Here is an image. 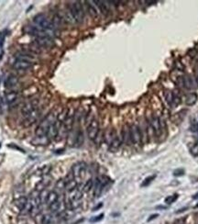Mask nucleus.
<instances>
[{"instance_id": "obj_1", "label": "nucleus", "mask_w": 198, "mask_h": 224, "mask_svg": "<svg viewBox=\"0 0 198 224\" xmlns=\"http://www.w3.org/2000/svg\"><path fill=\"white\" fill-rule=\"evenodd\" d=\"M56 120H57V117H56V115H54V113L48 114V115L43 118L41 123L39 124L36 130H35V134H36L37 137L41 138V137H45V136H47L49 127Z\"/></svg>"}, {"instance_id": "obj_2", "label": "nucleus", "mask_w": 198, "mask_h": 224, "mask_svg": "<svg viewBox=\"0 0 198 224\" xmlns=\"http://www.w3.org/2000/svg\"><path fill=\"white\" fill-rule=\"evenodd\" d=\"M24 31L28 34L33 35L36 38L39 37H52V34H53L54 30H47L44 29L39 26H27V27L24 28Z\"/></svg>"}, {"instance_id": "obj_3", "label": "nucleus", "mask_w": 198, "mask_h": 224, "mask_svg": "<svg viewBox=\"0 0 198 224\" xmlns=\"http://www.w3.org/2000/svg\"><path fill=\"white\" fill-rule=\"evenodd\" d=\"M68 9L72 13L76 22H82L83 17H85V11H83L82 3L80 1L73 2L72 5L69 6Z\"/></svg>"}, {"instance_id": "obj_4", "label": "nucleus", "mask_w": 198, "mask_h": 224, "mask_svg": "<svg viewBox=\"0 0 198 224\" xmlns=\"http://www.w3.org/2000/svg\"><path fill=\"white\" fill-rule=\"evenodd\" d=\"M34 22L37 26H39V27H41L44 29H47V30H54V29H55L54 25L51 22V20L48 19L46 15L42 14V13L38 14L34 17Z\"/></svg>"}, {"instance_id": "obj_5", "label": "nucleus", "mask_w": 198, "mask_h": 224, "mask_svg": "<svg viewBox=\"0 0 198 224\" xmlns=\"http://www.w3.org/2000/svg\"><path fill=\"white\" fill-rule=\"evenodd\" d=\"M87 165L85 162H79L74 164L72 167V175H73L74 178H81L83 177L86 171Z\"/></svg>"}, {"instance_id": "obj_6", "label": "nucleus", "mask_w": 198, "mask_h": 224, "mask_svg": "<svg viewBox=\"0 0 198 224\" xmlns=\"http://www.w3.org/2000/svg\"><path fill=\"white\" fill-rule=\"evenodd\" d=\"M130 131V139H131V143H134L136 145L141 143L142 140V134L141 130L137 125H132L129 128Z\"/></svg>"}, {"instance_id": "obj_7", "label": "nucleus", "mask_w": 198, "mask_h": 224, "mask_svg": "<svg viewBox=\"0 0 198 224\" xmlns=\"http://www.w3.org/2000/svg\"><path fill=\"white\" fill-rule=\"evenodd\" d=\"M108 182H109V178L107 177H101L96 178L95 184V192H94L95 197H98L101 195V193L103 191V188L107 185Z\"/></svg>"}, {"instance_id": "obj_8", "label": "nucleus", "mask_w": 198, "mask_h": 224, "mask_svg": "<svg viewBox=\"0 0 198 224\" xmlns=\"http://www.w3.org/2000/svg\"><path fill=\"white\" fill-rule=\"evenodd\" d=\"M32 66H33V62L27 60H22V59H16L14 64H13V67L17 71H28Z\"/></svg>"}, {"instance_id": "obj_9", "label": "nucleus", "mask_w": 198, "mask_h": 224, "mask_svg": "<svg viewBox=\"0 0 198 224\" xmlns=\"http://www.w3.org/2000/svg\"><path fill=\"white\" fill-rule=\"evenodd\" d=\"M99 123L96 120H92L87 127V135L90 140H94L99 133Z\"/></svg>"}, {"instance_id": "obj_10", "label": "nucleus", "mask_w": 198, "mask_h": 224, "mask_svg": "<svg viewBox=\"0 0 198 224\" xmlns=\"http://www.w3.org/2000/svg\"><path fill=\"white\" fill-rule=\"evenodd\" d=\"M38 107H39V100L38 99L30 100L28 103H26L24 105L23 108H22V109H21V112H22V114H23V116L26 117L27 115H29L30 112H32L34 109L38 108Z\"/></svg>"}, {"instance_id": "obj_11", "label": "nucleus", "mask_w": 198, "mask_h": 224, "mask_svg": "<svg viewBox=\"0 0 198 224\" xmlns=\"http://www.w3.org/2000/svg\"><path fill=\"white\" fill-rule=\"evenodd\" d=\"M36 44L39 47H41V48H51L52 45L54 44V41L52 37H39L36 38Z\"/></svg>"}, {"instance_id": "obj_12", "label": "nucleus", "mask_w": 198, "mask_h": 224, "mask_svg": "<svg viewBox=\"0 0 198 224\" xmlns=\"http://www.w3.org/2000/svg\"><path fill=\"white\" fill-rule=\"evenodd\" d=\"M39 116V108L34 109L32 112H30L29 115H27L25 117V120H24V124L26 127H29L31 126L35 121H37L38 118Z\"/></svg>"}, {"instance_id": "obj_13", "label": "nucleus", "mask_w": 198, "mask_h": 224, "mask_svg": "<svg viewBox=\"0 0 198 224\" xmlns=\"http://www.w3.org/2000/svg\"><path fill=\"white\" fill-rule=\"evenodd\" d=\"M149 124H151V128L153 129L154 132L157 135H160L161 133V121L158 117L153 116L151 117V120H149Z\"/></svg>"}, {"instance_id": "obj_14", "label": "nucleus", "mask_w": 198, "mask_h": 224, "mask_svg": "<svg viewBox=\"0 0 198 224\" xmlns=\"http://www.w3.org/2000/svg\"><path fill=\"white\" fill-rule=\"evenodd\" d=\"M64 181H65V190L66 191L71 192L77 187V182H76V180L74 179L73 175H72V177H68Z\"/></svg>"}, {"instance_id": "obj_15", "label": "nucleus", "mask_w": 198, "mask_h": 224, "mask_svg": "<svg viewBox=\"0 0 198 224\" xmlns=\"http://www.w3.org/2000/svg\"><path fill=\"white\" fill-rule=\"evenodd\" d=\"M117 137V133H116V130H108L107 131H105L104 133V142L110 145L112 143V142L115 138Z\"/></svg>"}, {"instance_id": "obj_16", "label": "nucleus", "mask_w": 198, "mask_h": 224, "mask_svg": "<svg viewBox=\"0 0 198 224\" xmlns=\"http://www.w3.org/2000/svg\"><path fill=\"white\" fill-rule=\"evenodd\" d=\"M19 83V78H17V76L15 74H9L5 81V86L7 87V88H11V87H14L17 85Z\"/></svg>"}, {"instance_id": "obj_17", "label": "nucleus", "mask_w": 198, "mask_h": 224, "mask_svg": "<svg viewBox=\"0 0 198 224\" xmlns=\"http://www.w3.org/2000/svg\"><path fill=\"white\" fill-rule=\"evenodd\" d=\"M58 199H59V194H58V193H57L56 191H50V192H48L45 204H47L48 207H49L50 205H51L52 203H54V202L57 201Z\"/></svg>"}, {"instance_id": "obj_18", "label": "nucleus", "mask_w": 198, "mask_h": 224, "mask_svg": "<svg viewBox=\"0 0 198 224\" xmlns=\"http://www.w3.org/2000/svg\"><path fill=\"white\" fill-rule=\"evenodd\" d=\"M94 4H96V7L99 8L100 12L102 13L103 15L107 16L109 13V8L108 6L107 5V2L105 1H93Z\"/></svg>"}, {"instance_id": "obj_19", "label": "nucleus", "mask_w": 198, "mask_h": 224, "mask_svg": "<svg viewBox=\"0 0 198 224\" xmlns=\"http://www.w3.org/2000/svg\"><path fill=\"white\" fill-rule=\"evenodd\" d=\"M5 98H6L7 103L11 105V104L16 103L17 101V98H19V94L15 91H11V92H8V93L6 94Z\"/></svg>"}, {"instance_id": "obj_20", "label": "nucleus", "mask_w": 198, "mask_h": 224, "mask_svg": "<svg viewBox=\"0 0 198 224\" xmlns=\"http://www.w3.org/2000/svg\"><path fill=\"white\" fill-rule=\"evenodd\" d=\"M28 200H29V199H27L26 197H17V199L15 200V202H14V204H15V206L16 207L19 209V210H21L23 209L24 208H25V206L27 205V203H28Z\"/></svg>"}, {"instance_id": "obj_21", "label": "nucleus", "mask_w": 198, "mask_h": 224, "mask_svg": "<svg viewBox=\"0 0 198 224\" xmlns=\"http://www.w3.org/2000/svg\"><path fill=\"white\" fill-rule=\"evenodd\" d=\"M121 138H122V142L129 145V143L131 142V139H130V131H129V128H124V130H122V134H121Z\"/></svg>"}, {"instance_id": "obj_22", "label": "nucleus", "mask_w": 198, "mask_h": 224, "mask_svg": "<svg viewBox=\"0 0 198 224\" xmlns=\"http://www.w3.org/2000/svg\"><path fill=\"white\" fill-rule=\"evenodd\" d=\"M198 99V96L196 93H192V94H189L186 96V99H185V103L187 106H193L196 101Z\"/></svg>"}, {"instance_id": "obj_23", "label": "nucleus", "mask_w": 198, "mask_h": 224, "mask_svg": "<svg viewBox=\"0 0 198 224\" xmlns=\"http://www.w3.org/2000/svg\"><path fill=\"white\" fill-rule=\"evenodd\" d=\"M122 143H123V142H122V138L119 137V136H117V137L115 138V140H113L112 143L110 144L109 146H110V149H111V150L116 151V150H117V149L121 146V144H122Z\"/></svg>"}, {"instance_id": "obj_24", "label": "nucleus", "mask_w": 198, "mask_h": 224, "mask_svg": "<svg viewBox=\"0 0 198 224\" xmlns=\"http://www.w3.org/2000/svg\"><path fill=\"white\" fill-rule=\"evenodd\" d=\"M86 4H87V10H88V12H89V14L93 17H96L98 16V13H97V9H96V7L94 6V5H92V2L91 1H86L85 2Z\"/></svg>"}, {"instance_id": "obj_25", "label": "nucleus", "mask_w": 198, "mask_h": 224, "mask_svg": "<svg viewBox=\"0 0 198 224\" xmlns=\"http://www.w3.org/2000/svg\"><path fill=\"white\" fill-rule=\"evenodd\" d=\"M183 86L184 87H186L187 89H192L195 87V86H193V79L191 78V76H183Z\"/></svg>"}, {"instance_id": "obj_26", "label": "nucleus", "mask_w": 198, "mask_h": 224, "mask_svg": "<svg viewBox=\"0 0 198 224\" xmlns=\"http://www.w3.org/2000/svg\"><path fill=\"white\" fill-rule=\"evenodd\" d=\"M61 202L58 199L54 203H52L51 205L49 206V209L51 212H57L61 209Z\"/></svg>"}, {"instance_id": "obj_27", "label": "nucleus", "mask_w": 198, "mask_h": 224, "mask_svg": "<svg viewBox=\"0 0 198 224\" xmlns=\"http://www.w3.org/2000/svg\"><path fill=\"white\" fill-rule=\"evenodd\" d=\"M93 187H94V181H93V179L87 180V181L85 182V186H83V192L90 191L92 188H93Z\"/></svg>"}, {"instance_id": "obj_28", "label": "nucleus", "mask_w": 198, "mask_h": 224, "mask_svg": "<svg viewBox=\"0 0 198 224\" xmlns=\"http://www.w3.org/2000/svg\"><path fill=\"white\" fill-rule=\"evenodd\" d=\"M83 142V134L82 131H79L75 137V144H77V146H81Z\"/></svg>"}, {"instance_id": "obj_29", "label": "nucleus", "mask_w": 198, "mask_h": 224, "mask_svg": "<svg viewBox=\"0 0 198 224\" xmlns=\"http://www.w3.org/2000/svg\"><path fill=\"white\" fill-rule=\"evenodd\" d=\"M164 98L166 102L169 105H173V93L170 91H166L164 93Z\"/></svg>"}, {"instance_id": "obj_30", "label": "nucleus", "mask_w": 198, "mask_h": 224, "mask_svg": "<svg viewBox=\"0 0 198 224\" xmlns=\"http://www.w3.org/2000/svg\"><path fill=\"white\" fill-rule=\"evenodd\" d=\"M48 181H45V180H43V181H41L38 185H37V187H36V190L37 191H43L44 189H45V187H47L48 185Z\"/></svg>"}, {"instance_id": "obj_31", "label": "nucleus", "mask_w": 198, "mask_h": 224, "mask_svg": "<svg viewBox=\"0 0 198 224\" xmlns=\"http://www.w3.org/2000/svg\"><path fill=\"white\" fill-rule=\"evenodd\" d=\"M178 199V195L177 194H174L173 196H170L168 197H166L165 199V203L166 204H171L173 203V202Z\"/></svg>"}, {"instance_id": "obj_32", "label": "nucleus", "mask_w": 198, "mask_h": 224, "mask_svg": "<svg viewBox=\"0 0 198 224\" xmlns=\"http://www.w3.org/2000/svg\"><path fill=\"white\" fill-rule=\"evenodd\" d=\"M51 216L50 214H46L42 217L41 224H51Z\"/></svg>"}, {"instance_id": "obj_33", "label": "nucleus", "mask_w": 198, "mask_h": 224, "mask_svg": "<svg viewBox=\"0 0 198 224\" xmlns=\"http://www.w3.org/2000/svg\"><path fill=\"white\" fill-rule=\"evenodd\" d=\"M104 140V133L103 132H100L99 131V133L97 134V136L95 137V139L94 140V142L96 143V144H100L101 142H102Z\"/></svg>"}, {"instance_id": "obj_34", "label": "nucleus", "mask_w": 198, "mask_h": 224, "mask_svg": "<svg viewBox=\"0 0 198 224\" xmlns=\"http://www.w3.org/2000/svg\"><path fill=\"white\" fill-rule=\"evenodd\" d=\"M180 103H181V98H180L178 94L173 93V104L176 106V105H179Z\"/></svg>"}, {"instance_id": "obj_35", "label": "nucleus", "mask_w": 198, "mask_h": 224, "mask_svg": "<svg viewBox=\"0 0 198 224\" xmlns=\"http://www.w3.org/2000/svg\"><path fill=\"white\" fill-rule=\"evenodd\" d=\"M56 188H58L59 190L65 189V181L64 180H59L56 184Z\"/></svg>"}, {"instance_id": "obj_36", "label": "nucleus", "mask_w": 198, "mask_h": 224, "mask_svg": "<svg viewBox=\"0 0 198 224\" xmlns=\"http://www.w3.org/2000/svg\"><path fill=\"white\" fill-rule=\"evenodd\" d=\"M50 171H51V165H46L41 169V175H48L50 173Z\"/></svg>"}, {"instance_id": "obj_37", "label": "nucleus", "mask_w": 198, "mask_h": 224, "mask_svg": "<svg viewBox=\"0 0 198 224\" xmlns=\"http://www.w3.org/2000/svg\"><path fill=\"white\" fill-rule=\"evenodd\" d=\"M154 178H155V175H151V177H149L148 178H146V179L144 180V182L142 183V185H141V186H142V187H146V186H148L149 184L151 183Z\"/></svg>"}, {"instance_id": "obj_38", "label": "nucleus", "mask_w": 198, "mask_h": 224, "mask_svg": "<svg viewBox=\"0 0 198 224\" xmlns=\"http://www.w3.org/2000/svg\"><path fill=\"white\" fill-rule=\"evenodd\" d=\"M191 153L193 156H197L198 155V143L195 144V145L191 148Z\"/></svg>"}, {"instance_id": "obj_39", "label": "nucleus", "mask_w": 198, "mask_h": 224, "mask_svg": "<svg viewBox=\"0 0 198 224\" xmlns=\"http://www.w3.org/2000/svg\"><path fill=\"white\" fill-rule=\"evenodd\" d=\"M103 218H104V214H100V215H98V216L94 217V219H91L90 221L91 222H97V221H100Z\"/></svg>"}, {"instance_id": "obj_40", "label": "nucleus", "mask_w": 198, "mask_h": 224, "mask_svg": "<svg viewBox=\"0 0 198 224\" xmlns=\"http://www.w3.org/2000/svg\"><path fill=\"white\" fill-rule=\"evenodd\" d=\"M184 174V171L183 169H178V170H175L173 172V175L175 177H180V175H183Z\"/></svg>"}, {"instance_id": "obj_41", "label": "nucleus", "mask_w": 198, "mask_h": 224, "mask_svg": "<svg viewBox=\"0 0 198 224\" xmlns=\"http://www.w3.org/2000/svg\"><path fill=\"white\" fill-rule=\"evenodd\" d=\"M177 85H178L179 86L184 87V86H183V77H178V79H177Z\"/></svg>"}, {"instance_id": "obj_42", "label": "nucleus", "mask_w": 198, "mask_h": 224, "mask_svg": "<svg viewBox=\"0 0 198 224\" xmlns=\"http://www.w3.org/2000/svg\"><path fill=\"white\" fill-rule=\"evenodd\" d=\"M158 216H159V215H158V214H155V215H152V216H151V218H149V219H148V221H151V219H156Z\"/></svg>"}, {"instance_id": "obj_43", "label": "nucleus", "mask_w": 198, "mask_h": 224, "mask_svg": "<svg viewBox=\"0 0 198 224\" xmlns=\"http://www.w3.org/2000/svg\"><path fill=\"white\" fill-rule=\"evenodd\" d=\"M193 199H198V192L196 193V194H195V195H193Z\"/></svg>"}, {"instance_id": "obj_44", "label": "nucleus", "mask_w": 198, "mask_h": 224, "mask_svg": "<svg viewBox=\"0 0 198 224\" xmlns=\"http://www.w3.org/2000/svg\"><path fill=\"white\" fill-rule=\"evenodd\" d=\"M101 207H102V204H99L98 206H97V207H96V208H95L93 210H96V209H98L99 208H101Z\"/></svg>"}, {"instance_id": "obj_45", "label": "nucleus", "mask_w": 198, "mask_h": 224, "mask_svg": "<svg viewBox=\"0 0 198 224\" xmlns=\"http://www.w3.org/2000/svg\"><path fill=\"white\" fill-rule=\"evenodd\" d=\"M196 82H197V84H198V76H197V77H196Z\"/></svg>"}, {"instance_id": "obj_46", "label": "nucleus", "mask_w": 198, "mask_h": 224, "mask_svg": "<svg viewBox=\"0 0 198 224\" xmlns=\"http://www.w3.org/2000/svg\"><path fill=\"white\" fill-rule=\"evenodd\" d=\"M0 146H1V145H0Z\"/></svg>"}]
</instances>
